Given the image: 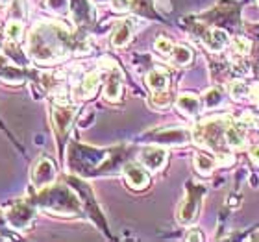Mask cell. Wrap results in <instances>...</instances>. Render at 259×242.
<instances>
[{"label":"cell","instance_id":"cell-18","mask_svg":"<svg viewBox=\"0 0 259 242\" xmlns=\"http://www.w3.org/2000/svg\"><path fill=\"white\" fill-rule=\"evenodd\" d=\"M221 104H222V94L219 89H209L204 94V106L207 109H213L217 106H221Z\"/></svg>","mask_w":259,"mask_h":242},{"label":"cell","instance_id":"cell-11","mask_svg":"<svg viewBox=\"0 0 259 242\" xmlns=\"http://www.w3.org/2000/svg\"><path fill=\"white\" fill-rule=\"evenodd\" d=\"M146 85H148L150 91H154V94L156 92H165L168 87V74L161 69L150 70L146 74Z\"/></svg>","mask_w":259,"mask_h":242},{"label":"cell","instance_id":"cell-16","mask_svg":"<svg viewBox=\"0 0 259 242\" xmlns=\"http://www.w3.org/2000/svg\"><path fill=\"white\" fill-rule=\"evenodd\" d=\"M215 159H211L209 156H205V154H196L194 156V167L198 170L200 174H211L213 172V168H215Z\"/></svg>","mask_w":259,"mask_h":242},{"label":"cell","instance_id":"cell-29","mask_svg":"<svg viewBox=\"0 0 259 242\" xmlns=\"http://www.w3.org/2000/svg\"><path fill=\"white\" fill-rule=\"evenodd\" d=\"M252 238H254V240H259V233H255V235Z\"/></svg>","mask_w":259,"mask_h":242},{"label":"cell","instance_id":"cell-28","mask_svg":"<svg viewBox=\"0 0 259 242\" xmlns=\"http://www.w3.org/2000/svg\"><path fill=\"white\" fill-rule=\"evenodd\" d=\"M93 2H97V4H104V2H109V0H93Z\"/></svg>","mask_w":259,"mask_h":242},{"label":"cell","instance_id":"cell-3","mask_svg":"<svg viewBox=\"0 0 259 242\" xmlns=\"http://www.w3.org/2000/svg\"><path fill=\"white\" fill-rule=\"evenodd\" d=\"M141 163L150 172H157L167 163V150L161 148V146H146L145 150L141 152Z\"/></svg>","mask_w":259,"mask_h":242},{"label":"cell","instance_id":"cell-22","mask_svg":"<svg viewBox=\"0 0 259 242\" xmlns=\"http://www.w3.org/2000/svg\"><path fill=\"white\" fill-rule=\"evenodd\" d=\"M109 4H111L113 11L122 13V11H128L132 8V0H109Z\"/></svg>","mask_w":259,"mask_h":242},{"label":"cell","instance_id":"cell-20","mask_svg":"<svg viewBox=\"0 0 259 242\" xmlns=\"http://www.w3.org/2000/svg\"><path fill=\"white\" fill-rule=\"evenodd\" d=\"M232 49L241 56H246L250 54V50H252V43H250V39L246 37H235L232 41Z\"/></svg>","mask_w":259,"mask_h":242},{"label":"cell","instance_id":"cell-6","mask_svg":"<svg viewBox=\"0 0 259 242\" xmlns=\"http://www.w3.org/2000/svg\"><path fill=\"white\" fill-rule=\"evenodd\" d=\"M120 94H122V72L117 67H113L108 83H106V89H104V96L109 102H119Z\"/></svg>","mask_w":259,"mask_h":242},{"label":"cell","instance_id":"cell-26","mask_svg":"<svg viewBox=\"0 0 259 242\" xmlns=\"http://www.w3.org/2000/svg\"><path fill=\"white\" fill-rule=\"evenodd\" d=\"M187 238H189V240H202V235H200V233H191Z\"/></svg>","mask_w":259,"mask_h":242},{"label":"cell","instance_id":"cell-19","mask_svg":"<svg viewBox=\"0 0 259 242\" xmlns=\"http://www.w3.org/2000/svg\"><path fill=\"white\" fill-rule=\"evenodd\" d=\"M226 140L232 148H241V146L244 144V137L237 128H228L226 129Z\"/></svg>","mask_w":259,"mask_h":242},{"label":"cell","instance_id":"cell-24","mask_svg":"<svg viewBox=\"0 0 259 242\" xmlns=\"http://www.w3.org/2000/svg\"><path fill=\"white\" fill-rule=\"evenodd\" d=\"M217 163H219V165H232L233 156H228V154H219V157H217Z\"/></svg>","mask_w":259,"mask_h":242},{"label":"cell","instance_id":"cell-8","mask_svg":"<svg viewBox=\"0 0 259 242\" xmlns=\"http://www.w3.org/2000/svg\"><path fill=\"white\" fill-rule=\"evenodd\" d=\"M0 80L6 83H21L22 81L21 69L11 63L6 56H0Z\"/></svg>","mask_w":259,"mask_h":242},{"label":"cell","instance_id":"cell-27","mask_svg":"<svg viewBox=\"0 0 259 242\" xmlns=\"http://www.w3.org/2000/svg\"><path fill=\"white\" fill-rule=\"evenodd\" d=\"M10 2H11V0H0V6H4V8H6V6L10 4Z\"/></svg>","mask_w":259,"mask_h":242},{"label":"cell","instance_id":"cell-9","mask_svg":"<svg viewBox=\"0 0 259 242\" xmlns=\"http://www.w3.org/2000/svg\"><path fill=\"white\" fill-rule=\"evenodd\" d=\"M135 32V24L132 19H128V21H122L117 26V30H115L113 37H111V43H113V46H117V49H120V46H126V44L130 43V39H132V35H134Z\"/></svg>","mask_w":259,"mask_h":242},{"label":"cell","instance_id":"cell-1","mask_svg":"<svg viewBox=\"0 0 259 242\" xmlns=\"http://www.w3.org/2000/svg\"><path fill=\"white\" fill-rule=\"evenodd\" d=\"M69 30L58 24H41L30 35V52L37 61L49 63L67 54Z\"/></svg>","mask_w":259,"mask_h":242},{"label":"cell","instance_id":"cell-21","mask_svg":"<svg viewBox=\"0 0 259 242\" xmlns=\"http://www.w3.org/2000/svg\"><path fill=\"white\" fill-rule=\"evenodd\" d=\"M154 46H156V50L161 56H170V54H172V50H174L172 41H170V39H167V37H157Z\"/></svg>","mask_w":259,"mask_h":242},{"label":"cell","instance_id":"cell-15","mask_svg":"<svg viewBox=\"0 0 259 242\" xmlns=\"http://www.w3.org/2000/svg\"><path fill=\"white\" fill-rule=\"evenodd\" d=\"M22 32H24V26L21 21H10L4 28V35L10 43H17L22 37Z\"/></svg>","mask_w":259,"mask_h":242},{"label":"cell","instance_id":"cell-17","mask_svg":"<svg viewBox=\"0 0 259 242\" xmlns=\"http://www.w3.org/2000/svg\"><path fill=\"white\" fill-rule=\"evenodd\" d=\"M230 94L235 100H244V98H252V87L244 81H233L230 85Z\"/></svg>","mask_w":259,"mask_h":242},{"label":"cell","instance_id":"cell-4","mask_svg":"<svg viewBox=\"0 0 259 242\" xmlns=\"http://www.w3.org/2000/svg\"><path fill=\"white\" fill-rule=\"evenodd\" d=\"M124 178L128 181V185L132 188H137V190H143V188L148 187L150 183V176L145 168L137 165V163H128L124 167Z\"/></svg>","mask_w":259,"mask_h":242},{"label":"cell","instance_id":"cell-12","mask_svg":"<svg viewBox=\"0 0 259 242\" xmlns=\"http://www.w3.org/2000/svg\"><path fill=\"white\" fill-rule=\"evenodd\" d=\"M98 85H100V72H89L83 76L80 87L76 89V96L80 98H89L97 92Z\"/></svg>","mask_w":259,"mask_h":242},{"label":"cell","instance_id":"cell-14","mask_svg":"<svg viewBox=\"0 0 259 242\" xmlns=\"http://www.w3.org/2000/svg\"><path fill=\"white\" fill-rule=\"evenodd\" d=\"M172 61L176 65H180V67H185V65H189L191 61H193V52H191L187 46H184V44H178V46H174L172 50Z\"/></svg>","mask_w":259,"mask_h":242},{"label":"cell","instance_id":"cell-2","mask_svg":"<svg viewBox=\"0 0 259 242\" xmlns=\"http://www.w3.org/2000/svg\"><path fill=\"white\" fill-rule=\"evenodd\" d=\"M56 178V167L54 163L43 157V159H39L35 163V167L32 170V183L35 185L37 188H47L50 183L54 181Z\"/></svg>","mask_w":259,"mask_h":242},{"label":"cell","instance_id":"cell-31","mask_svg":"<svg viewBox=\"0 0 259 242\" xmlns=\"http://www.w3.org/2000/svg\"><path fill=\"white\" fill-rule=\"evenodd\" d=\"M255 4H257V6H259V0H255Z\"/></svg>","mask_w":259,"mask_h":242},{"label":"cell","instance_id":"cell-23","mask_svg":"<svg viewBox=\"0 0 259 242\" xmlns=\"http://www.w3.org/2000/svg\"><path fill=\"white\" fill-rule=\"evenodd\" d=\"M241 122H243L244 126H250V128H259V119L254 117L252 113H244L243 117H241Z\"/></svg>","mask_w":259,"mask_h":242},{"label":"cell","instance_id":"cell-10","mask_svg":"<svg viewBox=\"0 0 259 242\" xmlns=\"http://www.w3.org/2000/svg\"><path fill=\"white\" fill-rule=\"evenodd\" d=\"M204 43L211 52H221V50L226 49L228 33L224 30H221V28H213V30H209V32L205 33Z\"/></svg>","mask_w":259,"mask_h":242},{"label":"cell","instance_id":"cell-5","mask_svg":"<svg viewBox=\"0 0 259 242\" xmlns=\"http://www.w3.org/2000/svg\"><path fill=\"white\" fill-rule=\"evenodd\" d=\"M6 220L10 222L15 229H22V227L30 226V222L33 220V211L26 204H17L8 211Z\"/></svg>","mask_w":259,"mask_h":242},{"label":"cell","instance_id":"cell-13","mask_svg":"<svg viewBox=\"0 0 259 242\" xmlns=\"http://www.w3.org/2000/svg\"><path fill=\"white\" fill-rule=\"evenodd\" d=\"M72 117H74V111L69 108V104H60L54 109V124L58 131H67L72 122Z\"/></svg>","mask_w":259,"mask_h":242},{"label":"cell","instance_id":"cell-25","mask_svg":"<svg viewBox=\"0 0 259 242\" xmlns=\"http://www.w3.org/2000/svg\"><path fill=\"white\" fill-rule=\"evenodd\" d=\"M250 157H252V161L255 165H259V146H254L252 150H250Z\"/></svg>","mask_w":259,"mask_h":242},{"label":"cell","instance_id":"cell-30","mask_svg":"<svg viewBox=\"0 0 259 242\" xmlns=\"http://www.w3.org/2000/svg\"><path fill=\"white\" fill-rule=\"evenodd\" d=\"M2 224H4V216H0V226H2Z\"/></svg>","mask_w":259,"mask_h":242},{"label":"cell","instance_id":"cell-7","mask_svg":"<svg viewBox=\"0 0 259 242\" xmlns=\"http://www.w3.org/2000/svg\"><path fill=\"white\" fill-rule=\"evenodd\" d=\"M176 108L182 111V113L189 115V117H196L202 109V104H200V98L196 94H191V92H182L176 100Z\"/></svg>","mask_w":259,"mask_h":242}]
</instances>
